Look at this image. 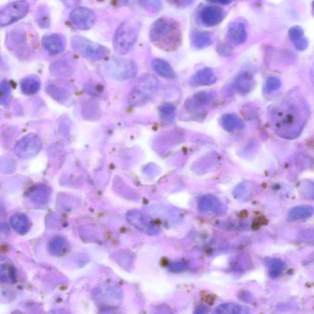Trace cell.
Masks as SVG:
<instances>
[{"instance_id":"28","label":"cell","mask_w":314,"mask_h":314,"mask_svg":"<svg viewBox=\"0 0 314 314\" xmlns=\"http://www.w3.org/2000/svg\"><path fill=\"white\" fill-rule=\"evenodd\" d=\"M139 3L146 10L151 12L160 11L162 8V3L160 0H139Z\"/></svg>"},{"instance_id":"6","label":"cell","mask_w":314,"mask_h":314,"mask_svg":"<svg viewBox=\"0 0 314 314\" xmlns=\"http://www.w3.org/2000/svg\"><path fill=\"white\" fill-rule=\"evenodd\" d=\"M106 73L119 79L132 78L137 73V67L134 61L129 59L113 58L104 65Z\"/></svg>"},{"instance_id":"11","label":"cell","mask_w":314,"mask_h":314,"mask_svg":"<svg viewBox=\"0 0 314 314\" xmlns=\"http://www.w3.org/2000/svg\"><path fill=\"white\" fill-rule=\"evenodd\" d=\"M198 17L203 26L213 27L222 23L224 18V12L218 6H207L201 9Z\"/></svg>"},{"instance_id":"9","label":"cell","mask_w":314,"mask_h":314,"mask_svg":"<svg viewBox=\"0 0 314 314\" xmlns=\"http://www.w3.org/2000/svg\"><path fill=\"white\" fill-rule=\"evenodd\" d=\"M70 20L73 26L80 30L92 29L95 23L96 16L92 9L88 8H75L71 12Z\"/></svg>"},{"instance_id":"8","label":"cell","mask_w":314,"mask_h":314,"mask_svg":"<svg viewBox=\"0 0 314 314\" xmlns=\"http://www.w3.org/2000/svg\"><path fill=\"white\" fill-rule=\"evenodd\" d=\"M29 4L26 0H17L0 11V26H9L22 19L27 14Z\"/></svg>"},{"instance_id":"40","label":"cell","mask_w":314,"mask_h":314,"mask_svg":"<svg viewBox=\"0 0 314 314\" xmlns=\"http://www.w3.org/2000/svg\"><path fill=\"white\" fill-rule=\"evenodd\" d=\"M120 5H125L128 3L129 0H116Z\"/></svg>"},{"instance_id":"23","label":"cell","mask_w":314,"mask_h":314,"mask_svg":"<svg viewBox=\"0 0 314 314\" xmlns=\"http://www.w3.org/2000/svg\"><path fill=\"white\" fill-rule=\"evenodd\" d=\"M191 41L193 46L196 49H203L211 46L213 40L210 33L195 31L192 33Z\"/></svg>"},{"instance_id":"20","label":"cell","mask_w":314,"mask_h":314,"mask_svg":"<svg viewBox=\"0 0 314 314\" xmlns=\"http://www.w3.org/2000/svg\"><path fill=\"white\" fill-rule=\"evenodd\" d=\"M198 206L200 210L210 211L214 213L219 212L222 205L220 201L214 196L207 195L201 197L198 202Z\"/></svg>"},{"instance_id":"14","label":"cell","mask_w":314,"mask_h":314,"mask_svg":"<svg viewBox=\"0 0 314 314\" xmlns=\"http://www.w3.org/2000/svg\"><path fill=\"white\" fill-rule=\"evenodd\" d=\"M217 76L214 71L209 68H205L196 72L189 79L192 86H207L213 85L217 81Z\"/></svg>"},{"instance_id":"29","label":"cell","mask_w":314,"mask_h":314,"mask_svg":"<svg viewBox=\"0 0 314 314\" xmlns=\"http://www.w3.org/2000/svg\"><path fill=\"white\" fill-rule=\"evenodd\" d=\"M11 88L6 80L0 82V104L6 105L8 103L10 97Z\"/></svg>"},{"instance_id":"15","label":"cell","mask_w":314,"mask_h":314,"mask_svg":"<svg viewBox=\"0 0 314 314\" xmlns=\"http://www.w3.org/2000/svg\"><path fill=\"white\" fill-rule=\"evenodd\" d=\"M16 270L8 258L0 256V282L14 284L16 282Z\"/></svg>"},{"instance_id":"26","label":"cell","mask_w":314,"mask_h":314,"mask_svg":"<svg viewBox=\"0 0 314 314\" xmlns=\"http://www.w3.org/2000/svg\"><path fill=\"white\" fill-rule=\"evenodd\" d=\"M40 80L36 77H28L22 80L20 88L25 95H32L38 92Z\"/></svg>"},{"instance_id":"25","label":"cell","mask_w":314,"mask_h":314,"mask_svg":"<svg viewBox=\"0 0 314 314\" xmlns=\"http://www.w3.org/2000/svg\"><path fill=\"white\" fill-rule=\"evenodd\" d=\"M220 123L223 129L229 132L244 126L242 121L237 116L232 114L223 115L220 119Z\"/></svg>"},{"instance_id":"36","label":"cell","mask_w":314,"mask_h":314,"mask_svg":"<svg viewBox=\"0 0 314 314\" xmlns=\"http://www.w3.org/2000/svg\"><path fill=\"white\" fill-rule=\"evenodd\" d=\"M185 264L182 263H176L172 267V270H175V271H182V270L185 269Z\"/></svg>"},{"instance_id":"18","label":"cell","mask_w":314,"mask_h":314,"mask_svg":"<svg viewBox=\"0 0 314 314\" xmlns=\"http://www.w3.org/2000/svg\"><path fill=\"white\" fill-rule=\"evenodd\" d=\"M151 67L158 75L167 79H174L176 73L171 65L163 59L155 58L151 62Z\"/></svg>"},{"instance_id":"34","label":"cell","mask_w":314,"mask_h":314,"mask_svg":"<svg viewBox=\"0 0 314 314\" xmlns=\"http://www.w3.org/2000/svg\"><path fill=\"white\" fill-rule=\"evenodd\" d=\"M168 1L179 7L182 8L191 5L194 0H168Z\"/></svg>"},{"instance_id":"17","label":"cell","mask_w":314,"mask_h":314,"mask_svg":"<svg viewBox=\"0 0 314 314\" xmlns=\"http://www.w3.org/2000/svg\"><path fill=\"white\" fill-rule=\"evenodd\" d=\"M288 37L298 51H303L308 47V41L304 36L303 29L300 26L291 27L288 31Z\"/></svg>"},{"instance_id":"13","label":"cell","mask_w":314,"mask_h":314,"mask_svg":"<svg viewBox=\"0 0 314 314\" xmlns=\"http://www.w3.org/2000/svg\"><path fill=\"white\" fill-rule=\"evenodd\" d=\"M227 38L233 45H241L246 41L247 32L246 26L240 21L233 22L227 30Z\"/></svg>"},{"instance_id":"32","label":"cell","mask_w":314,"mask_h":314,"mask_svg":"<svg viewBox=\"0 0 314 314\" xmlns=\"http://www.w3.org/2000/svg\"><path fill=\"white\" fill-rule=\"evenodd\" d=\"M281 82L278 77L269 76L266 79L265 85V92L269 93L281 88Z\"/></svg>"},{"instance_id":"7","label":"cell","mask_w":314,"mask_h":314,"mask_svg":"<svg viewBox=\"0 0 314 314\" xmlns=\"http://www.w3.org/2000/svg\"><path fill=\"white\" fill-rule=\"evenodd\" d=\"M42 149L39 137L33 133L27 135L18 141L14 148V153L20 159L28 160L35 157Z\"/></svg>"},{"instance_id":"37","label":"cell","mask_w":314,"mask_h":314,"mask_svg":"<svg viewBox=\"0 0 314 314\" xmlns=\"http://www.w3.org/2000/svg\"><path fill=\"white\" fill-rule=\"evenodd\" d=\"M65 6L68 8H73L76 6L80 2V0H62Z\"/></svg>"},{"instance_id":"22","label":"cell","mask_w":314,"mask_h":314,"mask_svg":"<svg viewBox=\"0 0 314 314\" xmlns=\"http://www.w3.org/2000/svg\"><path fill=\"white\" fill-rule=\"evenodd\" d=\"M217 314H246L249 313L248 307L239 305L238 304L228 303L220 304L214 311Z\"/></svg>"},{"instance_id":"38","label":"cell","mask_w":314,"mask_h":314,"mask_svg":"<svg viewBox=\"0 0 314 314\" xmlns=\"http://www.w3.org/2000/svg\"><path fill=\"white\" fill-rule=\"evenodd\" d=\"M208 2L217 3V4H220L223 5H227L231 4L233 2L236 1V0H207Z\"/></svg>"},{"instance_id":"12","label":"cell","mask_w":314,"mask_h":314,"mask_svg":"<svg viewBox=\"0 0 314 314\" xmlns=\"http://www.w3.org/2000/svg\"><path fill=\"white\" fill-rule=\"evenodd\" d=\"M216 97V93L214 91L199 92L186 101V107L189 111H198L211 104Z\"/></svg>"},{"instance_id":"2","label":"cell","mask_w":314,"mask_h":314,"mask_svg":"<svg viewBox=\"0 0 314 314\" xmlns=\"http://www.w3.org/2000/svg\"><path fill=\"white\" fill-rule=\"evenodd\" d=\"M149 38L158 48L172 51L180 45L182 35L179 25L176 21L161 17L152 24Z\"/></svg>"},{"instance_id":"35","label":"cell","mask_w":314,"mask_h":314,"mask_svg":"<svg viewBox=\"0 0 314 314\" xmlns=\"http://www.w3.org/2000/svg\"><path fill=\"white\" fill-rule=\"evenodd\" d=\"M218 51L220 54L224 56H228L232 54V50L227 45H220L219 47Z\"/></svg>"},{"instance_id":"31","label":"cell","mask_w":314,"mask_h":314,"mask_svg":"<svg viewBox=\"0 0 314 314\" xmlns=\"http://www.w3.org/2000/svg\"><path fill=\"white\" fill-rule=\"evenodd\" d=\"M285 268V264L280 260H275L270 264L269 276L273 278H276L281 275Z\"/></svg>"},{"instance_id":"30","label":"cell","mask_w":314,"mask_h":314,"mask_svg":"<svg viewBox=\"0 0 314 314\" xmlns=\"http://www.w3.org/2000/svg\"><path fill=\"white\" fill-rule=\"evenodd\" d=\"M176 108L173 105L166 104L160 108V113L161 117L166 120H172L175 116Z\"/></svg>"},{"instance_id":"27","label":"cell","mask_w":314,"mask_h":314,"mask_svg":"<svg viewBox=\"0 0 314 314\" xmlns=\"http://www.w3.org/2000/svg\"><path fill=\"white\" fill-rule=\"evenodd\" d=\"M36 17L40 26L46 28L50 26L49 13L48 9L45 6H41L39 8Z\"/></svg>"},{"instance_id":"39","label":"cell","mask_w":314,"mask_h":314,"mask_svg":"<svg viewBox=\"0 0 314 314\" xmlns=\"http://www.w3.org/2000/svg\"><path fill=\"white\" fill-rule=\"evenodd\" d=\"M209 312V309L207 307L204 306H199L197 309H196L195 313L197 314H203Z\"/></svg>"},{"instance_id":"24","label":"cell","mask_w":314,"mask_h":314,"mask_svg":"<svg viewBox=\"0 0 314 314\" xmlns=\"http://www.w3.org/2000/svg\"><path fill=\"white\" fill-rule=\"evenodd\" d=\"M235 85L239 92L246 93L250 92L254 87V77L247 71L242 73L236 79Z\"/></svg>"},{"instance_id":"10","label":"cell","mask_w":314,"mask_h":314,"mask_svg":"<svg viewBox=\"0 0 314 314\" xmlns=\"http://www.w3.org/2000/svg\"><path fill=\"white\" fill-rule=\"evenodd\" d=\"M127 219L131 224L139 232L148 235H155L158 232L151 217L139 212H130L127 215Z\"/></svg>"},{"instance_id":"5","label":"cell","mask_w":314,"mask_h":314,"mask_svg":"<svg viewBox=\"0 0 314 314\" xmlns=\"http://www.w3.org/2000/svg\"><path fill=\"white\" fill-rule=\"evenodd\" d=\"M71 46L78 54L93 60H100L109 54V50L105 46L82 36H74Z\"/></svg>"},{"instance_id":"4","label":"cell","mask_w":314,"mask_h":314,"mask_svg":"<svg viewBox=\"0 0 314 314\" xmlns=\"http://www.w3.org/2000/svg\"><path fill=\"white\" fill-rule=\"evenodd\" d=\"M158 85V79L151 74H145L141 77L130 93V104L136 106L148 101L156 91Z\"/></svg>"},{"instance_id":"21","label":"cell","mask_w":314,"mask_h":314,"mask_svg":"<svg viewBox=\"0 0 314 314\" xmlns=\"http://www.w3.org/2000/svg\"><path fill=\"white\" fill-rule=\"evenodd\" d=\"M313 209L308 205H302L291 209L287 215L289 221H297V220L309 218L313 215Z\"/></svg>"},{"instance_id":"33","label":"cell","mask_w":314,"mask_h":314,"mask_svg":"<svg viewBox=\"0 0 314 314\" xmlns=\"http://www.w3.org/2000/svg\"><path fill=\"white\" fill-rule=\"evenodd\" d=\"M64 241L60 238H55L50 243L49 247L52 254L58 255L61 253L63 248Z\"/></svg>"},{"instance_id":"3","label":"cell","mask_w":314,"mask_h":314,"mask_svg":"<svg viewBox=\"0 0 314 314\" xmlns=\"http://www.w3.org/2000/svg\"><path fill=\"white\" fill-rule=\"evenodd\" d=\"M141 27L139 21L130 18L121 24L116 30L113 39L115 52L119 55L127 54L138 40Z\"/></svg>"},{"instance_id":"19","label":"cell","mask_w":314,"mask_h":314,"mask_svg":"<svg viewBox=\"0 0 314 314\" xmlns=\"http://www.w3.org/2000/svg\"><path fill=\"white\" fill-rule=\"evenodd\" d=\"M10 224L12 228L20 235H26L29 231L30 220L26 214L17 213L12 216L10 218Z\"/></svg>"},{"instance_id":"16","label":"cell","mask_w":314,"mask_h":314,"mask_svg":"<svg viewBox=\"0 0 314 314\" xmlns=\"http://www.w3.org/2000/svg\"><path fill=\"white\" fill-rule=\"evenodd\" d=\"M43 47L50 54L56 55L64 51L65 41L63 38L58 34L46 36L42 41Z\"/></svg>"},{"instance_id":"1","label":"cell","mask_w":314,"mask_h":314,"mask_svg":"<svg viewBox=\"0 0 314 314\" xmlns=\"http://www.w3.org/2000/svg\"><path fill=\"white\" fill-rule=\"evenodd\" d=\"M309 112L306 101L294 92L273 107L270 121L277 134L282 138L294 139L303 131Z\"/></svg>"}]
</instances>
